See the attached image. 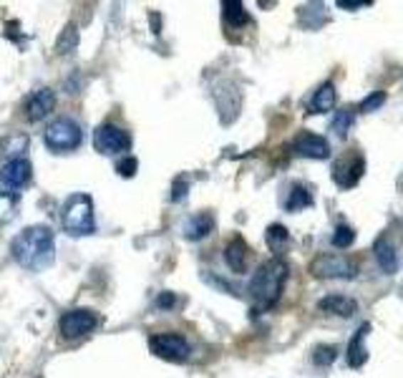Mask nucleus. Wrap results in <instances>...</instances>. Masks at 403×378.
Returning <instances> with one entry per match:
<instances>
[{"mask_svg": "<svg viewBox=\"0 0 403 378\" xmlns=\"http://www.w3.org/2000/svg\"><path fill=\"white\" fill-rule=\"evenodd\" d=\"M11 252L18 265H23L26 270H45L55 257L53 232L45 225H33L13 239Z\"/></svg>", "mask_w": 403, "mask_h": 378, "instance_id": "obj_1", "label": "nucleus"}, {"mask_svg": "<svg viewBox=\"0 0 403 378\" xmlns=\"http://www.w3.org/2000/svg\"><path fill=\"white\" fill-rule=\"evenodd\" d=\"M287 273H290V267L282 260H267L257 267V273L252 275L247 285L249 298L257 303V308H272L280 301Z\"/></svg>", "mask_w": 403, "mask_h": 378, "instance_id": "obj_2", "label": "nucleus"}, {"mask_svg": "<svg viewBox=\"0 0 403 378\" xmlns=\"http://www.w3.org/2000/svg\"><path fill=\"white\" fill-rule=\"evenodd\" d=\"M61 225L68 234L73 237H81V234H94L96 222H94V202L89 195H71L63 205L61 212Z\"/></svg>", "mask_w": 403, "mask_h": 378, "instance_id": "obj_3", "label": "nucleus"}, {"mask_svg": "<svg viewBox=\"0 0 403 378\" xmlns=\"http://www.w3.org/2000/svg\"><path fill=\"white\" fill-rule=\"evenodd\" d=\"M43 141H45V146L53 149V151H73V149L81 146L83 131L73 119L61 117V119H55V122H50L48 126H45Z\"/></svg>", "mask_w": 403, "mask_h": 378, "instance_id": "obj_4", "label": "nucleus"}, {"mask_svg": "<svg viewBox=\"0 0 403 378\" xmlns=\"http://www.w3.org/2000/svg\"><path fill=\"white\" fill-rule=\"evenodd\" d=\"M310 273L321 280H335V278H355L358 273V265L353 260L343 255H331V252H323L310 262Z\"/></svg>", "mask_w": 403, "mask_h": 378, "instance_id": "obj_5", "label": "nucleus"}, {"mask_svg": "<svg viewBox=\"0 0 403 378\" xmlns=\"http://www.w3.org/2000/svg\"><path fill=\"white\" fill-rule=\"evenodd\" d=\"M96 325H99V315H96L94 310H83V308L63 313L61 320H58V330H61V335L68 340L81 338V335H89Z\"/></svg>", "mask_w": 403, "mask_h": 378, "instance_id": "obj_6", "label": "nucleus"}, {"mask_svg": "<svg viewBox=\"0 0 403 378\" xmlns=\"http://www.w3.org/2000/svg\"><path fill=\"white\" fill-rule=\"evenodd\" d=\"M149 348L154 356L164 361H187L192 348L179 333H156L149 338Z\"/></svg>", "mask_w": 403, "mask_h": 378, "instance_id": "obj_7", "label": "nucleus"}, {"mask_svg": "<svg viewBox=\"0 0 403 378\" xmlns=\"http://www.w3.org/2000/svg\"><path fill=\"white\" fill-rule=\"evenodd\" d=\"M94 146L101 154H124L131 146V136L122 126L114 124H101L94 131Z\"/></svg>", "mask_w": 403, "mask_h": 378, "instance_id": "obj_8", "label": "nucleus"}, {"mask_svg": "<svg viewBox=\"0 0 403 378\" xmlns=\"http://www.w3.org/2000/svg\"><path fill=\"white\" fill-rule=\"evenodd\" d=\"M365 172V161L363 156H345V159L335 161L333 164V179L340 189H350L360 182Z\"/></svg>", "mask_w": 403, "mask_h": 378, "instance_id": "obj_9", "label": "nucleus"}, {"mask_svg": "<svg viewBox=\"0 0 403 378\" xmlns=\"http://www.w3.org/2000/svg\"><path fill=\"white\" fill-rule=\"evenodd\" d=\"M290 149L298 156H308V159H328V154H331V144L323 136L310 131L298 134L293 139V144H290Z\"/></svg>", "mask_w": 403, "mask_h": 378, "instance_id": "obj_10", "label": "nucleus"}, {"mask_svg": "<svg viewBox=\"0 0 403 378\" xmlns=\"http://www.w3.org/2000/svg\"><path fill=\"white\" fill-rule=\"evenodd\" d=\"M0 182L6 184L8 189H23L31 182V161L23 159V156L6 161L3 169H0Z\"/></svg>", "mask_w": 403, "mask_h": 378, "instance_id": "obj_11", "label": "nucleus"}, {"mask_svg": "<svg viewBox=\"0 0 403 378\" xmlns=\"http://www.w3.org/2000/svg\"><path fill=\"white\" fill-rule=\"evenodd\" d=\"M53 104H55V96L50 89H38L26 104V112L31 122H41L43 117H48L53 112Z\"/></svg>", "mask_w": 403, "mask_h": 378, "instance_id": "obj_12", "label": "nucleus"}, {"mask_svg": "<svg viewBox=\"0 0 403 378\" xmlns=\"http://www.w3.org/2000/svg\"><path fill=\"white\" fill-rule=\"evenodd\" d=\"M247 242H245L242 237H235L227 242L225 247V262L227 267L232 270V273H245V267H247Z\"/></svg>", "mask_w": 403, "mask_h": 378, "instance_id": "obj_13", "label": "nucleus"}, {"mask_svg": "<svg viewBox=\"0 0 403 378\" xmlns=\"http://www.w3.org/2000/svg\"><path fill=\"white\" fill-rule=\"evenodd\" d=\"M368 333H370V325H368V323H363V325L355 330L353 340L348 343V353H345V358H348L350 368H360L365 361H368V348L363 345V340H365V335H368Z\"/></svg>", "mask_w": 403, "mask_h": 378, "instance_id": "obj_14", "label": "nucleus"}, {"mask_svg": "<svg viewBox=\"0 0 403 378\" xmlns=\"http://www.w3.org/2000/svg\"><path fill=\"white\" fill-rule=\"evenodd\" d=\"M323 313H333V315H340V318H350L358 313V303L353 298H345V295H328L318 303Z\"/></svg>", "mask_w": 403, "mask_h": 378, "instance_id": "obj_15", "label": "nucleus"}, {"mask_svg": "<svg viewBox=\"0 0 403 378\" xmlns=\"http://www.w3.org/2000/svg\"><path fill=\"white\" fill-rule=\"evenodd\" d=\"M373 252H376V260H378V267H381L386 275H393L398 270V252L396 247H393V242H388L386 237H381L376 242V247H373Z\"/></svg>", "mask_w": 403, "mask_h": 378, "instance_id": "obj_16", "label": "nucleus"}, {"mask_svg": "<svg viewBox=\"0 0 403 378\" xmlns=\"http://www.w3.org/2000/svg\"><path fill=\"white\" fill-rule=\"evenodd\" d=\"M338 101V94H335V86L333 84H323L321 89L315 91L313 101H310V114H326L331 112L333 106Z\"/></svg>", "mask_w": 403, "mask_h": 378, "instance_id": "obj_17", "label": "nucleus"}, {"mask_svg": "<svg viewBox=\"0 0 403 378\" xmlns=\"http://www.w3.org/2000/svg\"><path fill=\"white\" fill-rule=\"evenodd\" d=\"M212 227H215V222H212L210 215H197V217H192L184 225V237L197 242V239L207 237V234L212 232Z\"/></svg>", "mask_w": 403, "mask_h": 378, "instance_id": "obj_18", "label": "nucleus"}, {"mask_svg": "<svg viewBox=\"0 0 403 378\" xmlns=\"http://www.w3.org/2000/svg\"><path fill=\"white\" fill-rule=\"evenodd\" d=\"M222 11H225V21L230 23V26H245V23L249 21L247 11H245V6L240 0H225V3H222Z\"/></svg>", "mask_w": 403, "mask_h": 378, "instance_id": "obj_19", "label": "nucleus"}, {"mask_svg": "<svg viewBox=\"0 0 403 378\" xmlns=\"http://www.w3.org/2000/svg\"><path fill=\"white\" fill-rule=\"evenodd\" d=\"M313 205V195H310V189H305V187H293V192H290V197H287V202H285V210L287 212H298V210H303V207H310Z\"/></svg>", "mask_w": 403, "mask_h": 378, "instance_id": "obj_20", "label": "nucleus"}, {"mask_svg": "<svg viewBox=\"0 0 403 378\" xmlns=\"http://www.w3.org/2000/svg\"><path fill=\"white\" fill-rule=\"evenodd\" d=\"M18 210V192H0V222H11Z\"/></svg>", "mask_w": 403, "mask_h": 378, "instance_id": "obj_21", "label": "nucleus"}, {"mask_svg": "<svg viewBox=\"0 0 403 378\" xmlns=\"http://www.w3.org/2000/svg\"><path fill=\"white\" fill-rule=\"evenodd\" d=\"M353 122H355V114L350 112V109L335 112V117H333V131H335L338 136H345V134H348V129L353 126Z\"/></svg>", "mask_w": 403, "mask_h": 378, "instance_id": "obj_22", "label": "nucleus"}, {"mask_svg": "<svg viewBox=\"0 0 403 378\" xmlns=\"http://www.w3.org/2000/svg\"><path fill=\"white\" fill-rule=\"evenodd\" d=\"M338 356V348L335 345H318L313 350V363L315 366H331Z\"/></svg>", "mask_w": 403, "mask_h": 378, "instance_id": "obj_23", "label": "nucleus"}, {"mask_svg": "<svg viewBox=\"0 0 403 378\" xmlns=\"http://www.w3.org/2000/svg\"><path fill=\"white\" fill-rule=\"evenodd\" d=\"M353 239H355V232H353V227H348V225H338L335 227V232H333V245L335 247H348V245H353Z\"/></svg>", "mask_w": 403, "mask_h": 378, "instance_id": "obj_24", "label": "nucleus"}, {"mask_svg": "<svg viewBox=\"0 0 403 378\" xmlns=\"http://www.w3.org/2000/svg\"><path fill=\"white\" fill-rule=\"evenodd\" d=\"M383 101H386V94H383V91H373V94L365 96V99L360 101L358 109H360V112H365V114L376 112V109H381V106H383Z\"/></svg>", "mask_w": 403, "mask_h": 378, "instance_id": "obj_25", "label": "nucleus"}, {"mask_svg": "<svg viewBox=\"0 0 403 378\" xmlns=\"http://www.w3.org/2000/svg\"><path fill=\"white\" fill-rule=\"evenodd\" d=\"M73 48H76V28L68 26L66 33L58 38V53H71Z\"/></svg>", "mask_w": 403, "mask_h": 378, "instance_id": "obj_26", "label": "nucleus"}, {"mask_svg": "<svg viewBox=\"0 0 403 378\" xmlns=\"http://www.w3.org/2000/svg\"><path fill=\"white\" fill-rule=\"evenodd\" d=\"M265 237L272 247H277V245H282V242H287V230L282 227V225H270Z\"/></svg>", "mask_w": 403, "mask_h": 378, "instance_id": "obj_27", "label": "nucleus"}, {"mask_svg": "<svg viewBox=\"0 0 403 378\" xmlns=\"http://www.w3.org/2000/svg\"><path fill=\"white\" fill-rule=\"evenodd\" d=\"M136 169H139V161L134 159V156H127V159H122L117 164V172L122 174V177H134V174H136Z\"/></svg>", "mask_w": 403, "mask_h": 378, "instance_id": "obj_28", "label": "nucleus"}, {"mask_svg": "<svg viewBox=\"0 0 403 378\" xmlns=\"http://www.w3.org/2000/svg\"><path fill=\"white\" fill-rule=\"evenodd\" d=\"M184 192H187V182H184V179H177V182H174V195H171V200L179 202L184 197Z\"/></svg>", "mask_w": 403, "mask_h": 378, "instance_id": "obj_29", "label": "nucleus"}, {"mask_svg": "<svg viewBox=\"0 0 403 378\" xmlns=\"http://www.w3.org/2000/svg\"><path fill=\"white\" fill-rule=\"evenodd\" d=\"M365 6H370L368 0H358V3H353V0H338V8H350V11H353V8H365Z\"/></svg>", "mask_w": 403, "mask_h": 378, "instance_id": "obj_30", "label": "nucleus"}, {"mask_svg": "<svg viewBox=\"0 0 403 378\" xmlns=\"http://www.w3.org/2000/svg\"><path fill=\"white\" fill-rule=\"evenodd\" d=\"M171 306H174V295L171 293L159 295V308H171Z\"/></svg>", "mask_w": 403, "mask_h": 378, "instance_id": "obj_31", "label": "nucleus"}]
</instances>
